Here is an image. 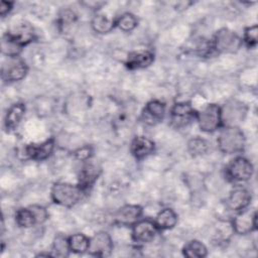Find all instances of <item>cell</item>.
<instances>
[{
    "mask_svg": "<svg viewBox=\"0 0 258 258\" xmlns=\"http://www.w3.org/2000/svg\"><path fill=\"white\" fill-rule=\"evenodd\" d=\"M84 194H86L79 184L70 182H55L50 190V197L54 204L66 208H72L77 205Z\"/></svg>",
    "mask_w": 258,
    "mask_h": 258,
    "instance_id": "2",
    "label": "cell"
},
{
    "mask_svg": "<svg viewBox=\"0 0 258 258\" xmlns=\"http://www.w3.org/2000/svg\"><path fill=\"white\" fill-rule=\"evenodd\" d=\"M154 150L155 143L145 136L134 137L130 144V152L137 160H141L149 156L154 152Z\"/></svg>",
    "mask_w": 258,
    "mask_h": 258,
    "instance_id": "19",
    "label": "cell"
},
{
    "mask_svg": "<svg viewBox=\"0 0 258 258\" xmlns=\"http://www.w3.org/2000/svg\"><path fill=\"white\" fill-rule=\"evenodd\" d=\"M253 164L244 156L235 157L225 168L226 177L234 183L248 181L253 175Z\"/></svg>",
    "mask_w": 258,
    "mask_h": 258,
    "instance_id": "4",
    "label": "cell"
},
{
    "mask_svg": "<svg viewBox=\"0 0 258 258\" xmlns=\"http://www.w3.org/2000/svg\"><path fill=\"white\" fill-rule=\"evenodd\" d=\"M153 221L159 231L170 230L177 223V215L172 209L165 208L156 215Z\"/></svg>",
    "mask_w": 258,
    "mask_h": 258,
    "instance_id": "21",
    "label": "cell"
},
{
    "mask_svg": "<svg viewBox=\"0 0 258 258\" xmlns=\"http://www.w3.org/2000/svg\"><path fill=\"white\" fill-rule=\"evenodd\" d=\"M143 214V210L138 205H124L119 208L114 215V223L120 226H133Z\"/></svg>",
    "mask_w": 258,
    "mask_h": 258,
    "instance_id": "14",
    "label": "cell"
},
{
    "mask_svg": "<svg viewBox=\"0 0 258 258\" xmlns=\"http://www.w3.org/2000/svg\"><path fill=\"white\" fill-rule=\"evenodd\" d=\"M13 8V2L10 1H1L0 4V15L2 17H5Z\"/></svg>",
    "mask_w": 258,
    "mask_h": 258,
    "instance_id": "34",
    "label": "cell"
},
{
    "mask_svg": "<svg viewBox=\"0 0 258 258\" xmlns=\"http://www.w3.org/2000/svg\"><path fill=\"white\" fill-rule=\"evenodd\" d=\"M30 209L34 214L37 224H42L48 219V213L44 207L38 206V205H33V206H30Z\"/></svg>",
    "mask_w": 258,
    "mask_h": 258,
    "instance_id": "32",
    "label": "cell"
},
{
    "mask_svg": "<svg viewBox=\"0 0 258 258\" xmlns=\"http://www.w3.org/2000/svg\"><path fill=\"white\" fill-rule=\"evenodd\" d=\"M52 256L67 257L69 256L71 249L69 246V240L62 235H57L52 242Z\"/></svg>",
    "mask_w": 258,
    "mask_h": 258,
    "instance_id": "28",
    "label": "cell"
},
{
    "mask_svg": "<svg viewBox=\"0 0 258 258\" xmlns=\"http://www.w3.org/2000/svg\"><path fill=\"white\" fill-rule=\"evenodd\" d=\"M75 157L81 161H87L89 160L92 155H93V149L91 146L89 145H85L81 148H78L76 151H75Z\"/></svg>",
    "mask_w": 258,
    "mask_h": 258,
    "instance_id": "33",
    "label": "cell"
},
{
    "mask_svg": "<svg viewBox=\"0 0 258 258\" xmlns=\"http://www.w3.org/2000/svg\"><path fill=\"white\" fill-rule=\"evenodd\" d=\"M211 41L214 51L220 53H235L243 44L242 38L235 31L226 27L217 30Z\"/></svg>",
    "mask_w": 258,
    "mask_h": 258,
    "instance_id": "3",
    "label": "cell"
},
{
    "mask_svg": "<svg viewBox=\"0 0 258 258\" xmlns=\"http://www.w3.org/2000/svg\"><path fill=\"white\" fill-rule=\"evenodd\" d=\"M257 38H258V27L256 24L246 27L244 30V35L242 38V42L248 48H253L257 45Z\"/></svg>",
    "mask_w": 258,
    "mask_h": 258,
    "instance_id": "31",
    "label": "cell"
},
{
    "mask_svg": "<svg viewBox=\"0 0 258 258\" xmlns=\"http://www.w3.org/2000/svg\"><path fill=\"white\" fill-rule=\"evenodd\" d=\"M16 43H18L22 48L23 46L29 44L35 38V32L33 26L26 21L18 23L12 28V30L6 32Z\"/></svg>",
    "mask_w": 258,
    "mask_h": 258,
    "instance_id": "17",
    "label": "cell"
},
{
    "mask_svg": "<svg viewBox=\"0 0 258 258\" xmlns=\"http://www.w3.org/2000/svg\"><path fill=\"white\" fill-rule=\"evenodd\" d=\"M54 149V140L52 138L46 139L39 143L27 144L24 148L25 155L32 160L42 161L48 158Z\"/></svg>",
    "mask_w": 258,
    "mask_h": 258,
    "instance_id": "16",
    "label": "cell"
},
{
    "mask_svg": "<svg viewBox=\"0 0 258 258\" xmlns=\"http://www.w3.org/2000/svg\"><path fill=\"white\" fill-rule=\"evenodd\" d=\"M69 240V246L71 249V252L77 253V254H83L85 252H88L89 246H90V238H88L83 233H76L73 234L68 238Z\"/></svg>",
    "mask_w": 258,
    "mask_h": 258,
    "instance_id": "24",
    "label": "cell"
},
{
    "mask_svg": "<svg viewBox=\"0 0 258 258\" xmlns=\"http://www.w3.org/2000/svg\"><path fill=\"white\" fill-rule=\"evenodd\" d=\"M25 110V104L21 102H17L8 108L4 118V126L7 131H11L17 128L22 118L24 117Z\"/></svg>",
    "mask_w": 258,
    "mask_h": 258,
    "instance_id": "20",
    "label": "cell"
},
{
    "mask_svg": "<svg viewBox=\"0 0 258 258\" xmlns=\"http://www.w3.org/2000/svg\"><path fill=\"white\" fill-rule=\"evenodd\" d=\"M217 143L221 152L236 154L244 150L246 138L238 126H224L220 130Z\"/></svg>",
    "mask_w": 258,
    "mask_h": 258,
    "instance_id": "1",
    "label": "cell"
},
{
    "mask_svg": "<svg viewBox=\"0 0 258 258\" xmlns=\"http://www.w3.org/2000/svg\"><path fill=\"white\" fill-rule=\"evenodd\" d=\"M154 61V54L150 50H134L128 53L125 66L129 70L145 69Z\"/></svg>",
    "mask_w": 258,
    "mask_h": 258,
    "instance_id": "18",
    "label": "cell"
},
{
    "mask_svg": "<svg viewBox=\"0 0 258 258\" xmlns=\"http://www.w3.org/2000/svg\"><path fill=\"white\" fill-rule=\"evenodd\" d=\"M157 229L154 221L149 219H140L137 223L132 226L131 238L133 242L137 244H145L151 242L157 232Z\"/></svg>",
    "mask_w": 258,
    "mask_h": 258,
    "instance_id": "9",
    "label": "cell"
},
{
    "mask_svg": "<svg viewBox=\"0 0 258 258\" xmlns=\"http://www.w3.org/2000/svg\"><path fill=\"white\" fill-rule=\"evenodd\" d=\"M221 113L222 121L225 126H237V123L244 120L247 114V107L242 102L232 100L221 108Z\"/></svg>",
    "mask_w": 258,
    "mask_h": 258,
    "instance_id": "12",
    "label": "cell"
},
{
    "mask_svg": "<svg viewBox=\"0 0 258 258\" xmlns=\"http://www.w3.org/2000/svg\"><path fill=\"white\" fill-rule=\"evenodd\" d=\"M182 254L188 258H204L208 255V249L199 240H190L182 248Z\"/></svg>",
    "mask_w": 258,
    "mask_h": 258,
    "instance_id": "22",
    "label": "cell"
},
{
    "mask_svg": "<svg viewBox=\"0 0 258 258\" xmlns=\"http://www.w3.org/2000/svg\"><path fill=\"white\" fill-rule=\"evenodd\" d=\"M208 149H209L208 141L201 137H194L187 143V150L192 156H201L207 153Z\"/></svg>",
    "mask_w": 258,
    "mask_h": 258,
    "instance_id": "29",
    "label": "cell"
},
{
    "mask_svg": "<svg viewBox=\"0 0 258 258\" xmlns=\"http://www.w3.org/2000/svg\"><path fill=\"white\" fill-rule=\"evenodd\" d=\"M115 23H116V26L122 31L130 32L136 28V26L138 25V20L134 14L126 12L120 15L115 20Z\"/></svg>",
    "mask_w": 258,
    "mask_h": 258,
    "instance_id": "27",
    "label": "cell"
},
{
    "mask_svg": "<svg viewBox=\"0 0 258 258\" xmlns=\"http://www.w3.org/2000/svg\"><path fill=\"white\" fill-rule=\"evenodd\" d=\"M28 72L26 62L19 56L7 57L1 68V78L6 83L19 82L25 78Z\"/></svg>",
    "mask_w": 258,
    "mask_h": 258,
    "instance_id": "7",
    "label": "cell"
},
{
    "mask_svg": "<svg viewBox=\"0 0 258 258\" xmlns=\"http://www.w3.org/2000/svg\"><path fill=\"white\" fill-rule=\"evenodd\" d=\"M233 231L239 235L249 234L257 229V212L248 208L237 213L231 222Z\"/></svg>",
    "mask_w": 258,
    "mask_h": 258,
    "instance_id": "8",
    "label": "cell"
},
{
    "mask_svg": "<svg viewBox=\"0 0 258 258\" xmlns=\"http://www.w3.org/2000/svg\"><path fill=\"white\" fill-rule=\"evenodd\" d=\"M76 19H77V15L75 14V12L72 9L66 8V9H62L58 14L57 25L60 30H66L68 27H70L72 24L76 22Z\"/></svg>",
    "mask_w": 258,
    "mask_h": 258,
    "instance_id": "30",
    "label": "cell"
},
{
    "mask_svg": "<svg viewBox=\"0 0 258 258\" xmlns=\"http://www.w3.org/2000/svg\"><path fill=\"white\" fill-rule=\"evenodd\" d=\"M166 106L159 100H151L142 109L140 120L147 126H155L162 122L165 116Z\"/></svg>",
    "mask_w": 258,
    "mask_h": 258,
    "instance_id": "11",
    "label": "cell"
},
{
    "mask_svg": "<svg viewBox=\"0 0 258 258\" xmlns=\"http://www.w3.org/2000/svg\"><path fill=\"white\" fill-rule=\"evenodd\" d=\"M15 223L20 228H30L37 225L36 219L30 207L20 208L15 213Z\"/></svg>",
    "mask_w": 258,
    "mask_h": 258,
    "instance_id": "25",
    "label": "cell"
},
{
    "mask_svg": "<svg viewBox=\"0 0 258 258\" xmlns=\"http://www.w3.org/2000/svg\"><path fill=\"white\" fill-rule=\"evenodd\" d=\"M91 26L95 32L105 34L110 32L116 26V23L115 20L104 14H96L91 21Z\"/></svg>",
    "mask_w": 258,
    "mask_h": 258,
    "instance_id": "23",
    "label": "cell"
},
{
    "mask_svg": "<svg viewBox=\"0 0 258 258\" xmlns=\"http://www.w3.org/2000/svg\"><path fill=\"white\" fill-rule=\"evenodd\" d=\"M197 113L198 111L188 102L175 103L170 109V125L175 129L184 128L197 119Z\"/></svg>",
    "mask_w": 258,
    "mask_h": 258,
    "instance_id": "6",
    "label": "cell"
},
{
    "mask_svg": "<svg viewBox=\"0 0 258 258\" xmlns=\"http://www.w3.org/2000/svg\"><path fill=\"white\" fill-rule=\"evenodd\" d=\"M251 199L250 191L247 188L238 185L231 190L226 200V207L229 211L237 214L250 206Z\"/></svg>",
    "mask_w": 258,
    "mask_h": 258,
    "instance_id": "13",
    "label": "cell"
},
{
    "mask_svg": "<svg viewBox=\"0 0 258 258\" xmlns=\"http://www.w3.org/2000/svg\"><path fill=\"white\" fill-rule=\"evenodd\" d=\"M114 248L111 236L105 231H99L90 238L88 252L96 257L110 256Z\"/></svg>",
    "mask_w": 258,
    "mask_h": 258,
    "instance_id": "10",
    "label": "cell"
},
{
    "mask_svg": "<svg viewBox=\"0 0 258 258\" xmlns=\"http://www.w3.org/2000/svg\"><path fill=\"white\" fill-rule=\"evenodd\" d=\"M199 127L202 131L212 133L223 126L221 107L217 104H209L197 113Z\"/></svg>",
    "mask_w": 258,
    "mask_h": 258,
    "instance_id": "5",
    "label": "cell"
},
{
    "mask_svg": "<svg viewBox=\"0 0 258 258\" xmlns=\"http://www.w3.org/2000/svg\"><path fill=\"white\" fill-rule=\"evenodd\" d=\"M22 47L16 43L7 33L3 34L1 39V51L3 54H5L7 57L19 56Z\"/></svg>",
    "mask_w": 258,
    "mask_h": 258,
    "instance_id": "26",
    "label": "cell"
},
{
    "mask_svg": "<svg viewBox=\"0 0 258 258\" xmlns=\"http://www.w3.org/2000/svg\"><path fill=\"white\" fill-rule=\"evenodd\" d=\"M101 172H102V169L97 163L90 161V159L85 161L84 165L82 166L79 172L78 184L82 187V189L85 192L88 191L98 180Z\"/></svg>",
    "mask_w": 258,
    "mask_h": 258,
    "instance_id": "15",
    "label": "cell"
}]
</instances>
